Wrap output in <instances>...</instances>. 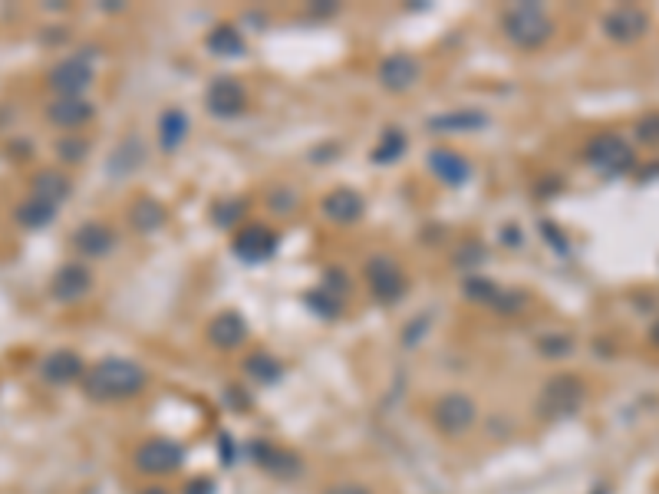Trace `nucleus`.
I'll return each instance as SVG.
<instances>
[{"mask_svg": "<svg viewBox=\"0 0 659 494\" xmlns=\"http://www.w3.org/2000/svg\"><path fill=\"white\" fill-rule=\"evenodd\" d=\"M149 382V372L133 360H123V356H109V360H99L93 370H87L83 376V392H87L93 402H125L139 396Z\"/></svg>", "mask_w": 659, "mask_h": 494, "instance_id": "1", "label": "nucleus"}, {"mask_svg": "<svg viewBox=\"0 0 659 494\" xmlns=\"http://www.w3.org/2000/svg\"><path fill=\"white\" fill-rule=\"evenodd\" d=\"M501 30L517 50H541L554 40V20L541 4H517L501 14Z\"/></svg>", "mask_w": 659, "mask_h": 494, "instance_id": "2", "label": "nucleus"}, {"mask_svg": "<svg viewBox=\"0 0 659 494\" xmlns=\"http://www.w3.org/2000/svg\"><path fill=\"white\" fill-rule=\"evenodd\" d=\"M583 159H587V165H590L597 175H603V178H620V175H630V171L636 169L633 145L617 133L593 135L590 142H587Z\"/></svg>", "mask_w": 659, "mask_h": 494, "instance_id": "3", "label": "nucleus"}, {"mask_svg": "<svg viewBox=\"0 0 659 494\" xmlns=\"http://www.w3.org/2000/svg\"><path fill=\"white\" fill-rule=\"evenodd\" d=\"M583 399H587V382L573 372H557L545 382L537 409L545 418H571L581 412Z\"/></svg>", "mask_w": 659, "mask_h": 494, "instance_id": "4", "label": "nucleus"}, {"mask_svg": "<svg viewBox=\"0 0 659 494\" xmlns=\"http://www.w3.org/2000/svg\"><path fill=\"white\" fill-rule=\"evenodd\" d=\"M96 79V67L87 53H73L53 63L47 73V86L57 93V99H83L89 86Z\"/></svg>", "mask_w": 659, "mask_h": 494, "instance_id": "5", "label": "nucleus"}, {"mask_svg": "<svg viewBox=\"0 0 659 494\" xmlns=\"http://www.w3.org/2000/svg\"><path fill=\"white\" fill-rule=\"evenodd\" d=\"M475 418H478V406L471 396H465V392H445V396L432 406V425L449 438L465 435V432L475 425Z\"/></svg>", "mask_w": 659, "mask_h": 494, "instance_id": "6", "label": "nucleus"}, {"mask_svg": "<svg viewBox=\"0 0 659 494\" xmlns=\"http://www.w3.org/2000/svg\"><path fill=\"white\" fill-rule=\"evenodd\" d=\"M603 33L607 40L620 43V47H630L636 40H643L650 33V14L636 4H620L603 14Z\"/></svg>", "mask_w": 659, "mask_h": 494, "instance_id": "7", "label": "nucleus"}, {"mask_svg": "<svg viewBox=\"0 0 659 494\" xmlns=\"http://www.w3.org/2000/svg\"><path fill=\"white\" fill-rule=\"evenodd\" d=\"M363 274L380 304H399L402 294H406V274L392 257H370Z\"/></svg>", "mask_w": 659, "mask_h": 494, "instance_id": "8", "label": "nucleus"}, {"mask_svg": "<svg viewBox=\"0 0 659 494\" xmlns=\"http://www.w3.org/2000/svg\"><path fill=\"white\" fill-rule=\"evenodd\" d=\"M185 462V452L178 442L172 438H149L142 445L135 448V468L145 471V475H169V471H178Z\"/></svg>", "mask_w": 659, "mask_h": 494, "instance_id": "9", "label": "nucleus"}, {"mask_svg": "<svg viewBox=\"0 0 659 494\" xmlns=\"http://www.w3.org/2000/svg\"><path fill=\"white\" fill-rule=\"evenodd\" d=\"M205 105L215 119H234L248 109V93L234 77H218L205 93Z\"/></svg>", "mask_w": 659, "mask_h": 494, "instance_id": "10", "label": "nucleus"}, {"mask_svg": "<svg viewBox=\"0 0 659 494\" xmlns=\"http://www.w3.org/2000/svg\"><path fill=\"white\" fill-rule=\"evenodd\" d=\"M89 290H93V270L87 264H77V261L57 267V274L50 277V294L59 304H77Z\"/></svg>", "mask_w": 659, "mask_h": 494, "instance_id": "11", "label": "nucleus"}, {"mask_svg": "<svg viewBox=\"0 0 659 494\" xmlns=\"http://www.w3.org/2000/svg\"><path fill=\"white\" fill-rule=\"evenodd\" d=\"M87 376V366L79 360V352L73 350H53L40 360V380L50 386H69Z\"/></svg>", "mask_w": 659, "mask_h": 494, "instance_id": "12", "label": "nucleus"}, {"mask_svg": "<svg viewBox=\"0 0 659 494\" xmlns=\"http://www.w3.org/2000/svg\"><path fill=\"white\" fill-rule=\"evenodd\" d=\"M422 67L419 59L409 57V53H392L380 63V83L389 89V93H406L412 86L419 83Z\"/></svg>", "mask_w": 659, "mask_h": 494, "instance_id": "13", "label": "nucleus"}, {"mask_svg": "<svg viewBox=\"0 0 659 494\" xmlns=\"http://www.w3.org/2000/svg\"><path fill=\"white\" fill-rule=\"evenodd\" d=\"M69 244H73L77 254L89 257V261H99V257H105L115 247V231L109 224H103V221H87V224H79L73 231Z\"/></svg>", "mask_w": 659, "mask_h": 494, "instance_id": "14", "label": "nucleus"}, {"mask_svg": "<svg viewBox=\"0 0 659 494\" xmlns=\"http://www.w3.org/2000/svg\"><path fill=\"white\" fill-rule=\"evenodd\" d=\"M274 251H278V234L270 228H264V224H251V228H244L238 238H234V254H238L241 261H248V264L268 261Z\"/></svg>", "mask_w": 659, "mask_h": 494, "instance_id": "15", "label": "nucleus"}, {"mask_svg": "<svg viewBox=\"0 0 659 494\" xmlns=\"http://www.w3.org/2000/svg\"><path fill=\"white\" fill-rule=\"evenodd\" d=\"M30 195L40 201H47L50 208H59L63 201L73 195V181L67 178V171L59 169H40L37 175H33V181H30Z\"/></svg>", "mask_w": 659, "mask_h": 494, "instance_id": "16", "label": "nucleus"}, {"mask_svg": "<svg viewBox=\"0 0 659 494\" xmlns=\"http://www.w3.org/2000/svg\"><path fill=\"white\" fill-rule=\"evenodd\" d=\"M429 169H432L435 178L445 181V185H455V188L471 178V162L465 159V155L452 152V149H432Z\"/></svg>", "mask_w": 659, "mask_h": 494, "instance_id": "17", "label": "nucleus"}, {"mask_svg": "<svg viewBox=\"0 0 659 494\" xmlns=\"http://www.w3.org/2000/svg\"><path fill=\"white\" fill-rule=\"evenodd\" d=\"M363 198L353 188H336L324 198V218L334 221V224H356L363 218Z\"/></svg>", "mask_w": 659, "mask_h": 494, "instance_id": "18", "label": "nucleus"}, {"mask_svg": "<svg viewBox=\"0 0 659 494\" xmlns=\"http://www.w3.org/2000/svg\"><path fill=\"white\" fill-rule=\"evenodd\" d=\"M93 115H96V105L89 103V99H53V103L47 105V119L57 125V129H63V133L87 125Z\"/></svg>", "mask_w": 659, "mask_h": 494, "instance_id": "19", "label": "nucleus"}, {"mask_svg": "<svg viewBox=\"0 0 659 494\" xmlns=\"http://www.w3.org/2000/svg\"><path fill=\"white\" fill-rule=\"evenodd\" d=\"M248 340V324L238 314H218L208 324V343L218 350H238L241 343Z\"/></svg>", "mask_w": 659, "mask_h": 494, "instance_id": "20", "label": "nucleus"}, {"mask_svg": "<svg viewBox=\"0 0 659 494\" xmlns=\"http://www.w3.org/2000/svg\"><path fill=\"white\" fill-rule=\"evenodd\" d=\"M485 125L488 115L478 113V109H452V113L429 119L432 133H475V129H485Z\"/></svg>", "mask_w": 659, "mask_h": 494, "instance_id": "21", "label": "nucleus"}, {"mask_svg": "<svg viewBox=\"0 0 659 494\" xmlns=\"http://www.w3.org/2000/svg\"><path fill=\"white\" fill-rule=\"evenodd\" d=\"M185 135H188V115H185V109H178V105L165 109L162 119H159V142H162L165 152L182 149Z\"/></svg>", "mask_w": 659, "mask_h": 494, "instance_id": "22", "label": "nucleus"}, {"mask_svg": "<svg viewBox=\"0 0 659 494\" xmlns=\"http://www.w3.org/2000/svg\"><path fill=\"white\" fill-rule=\"evenodd\" d=\"M57 218V208H50L47 201H40V198H23L14 208V221H17L20 228H27V231H40V228H47L50 221Z\"/></svg>", "mask_w": 659, "mask_h": 494, "instance_id": "23", "label": "nucleus"}, {"mask_svg": "<svg viewBox=\"0 0 659 494\" xmlns=\"http://www.w3.org/2000/svg\"><path fill=\"white\" fill-rule=\"evenodd\" d=\"M258 452H254V458H258L261 468H268L270 475L278 478H294L297 471H300V458L290 455V452H284V448H270V445H254Z\"/></svg>", "mask_w": 659, "mask_h": 494, "instance_id": "24", "label": "nucleus"}, {"mask_svg": "<svg viewBox=\"0 0 659 494\" xmlns=\"http://www.w3.org/2000/svg\"><path fill=\"white\" fill-rule=\"evenodd\" d=\"M129 224H133L135 231H142V234H152V231H159L165 224V208L152 198L133 201V208H129Z\"/></svg>", "mask_w": 659, "mask_h": 494, "instance_id": "25", "label": "nucleus"}, {"mask_svg": "<svg viewBox=\"0 0 659 494\" xmlns=\"http://www.w3.org/2000/svg\"><path fill=\"white\" fill-rule=\"evenodd\" d=\"M145 162V149H142V142L135 139V135H129L119 149L113 152V159H109V175H129V171H135L139 165Z\"/></svg>", "mask_w": 659, "mask_h": 494, "instance_id": "26", "label": "nucleus"}, {"mask_svg": "<svg viewBox=\"0 0 659 494\" xmlns=\"http://www.w3.org/2000/svg\"><path fill=\"white\" fill-rule=\"evenodd\" d=\"M208 50L215 57H241L244 53V37L234 27H215L208 33Z\"/></svg>", "mask_w": 659, "mask_h": 494, "instance_id": "27", "label": "nucleus"}, {"mask_svg": "<svg viewBox=\"0 0 659 494\" xmlns=\"http://www.w3.org/2000/svg\"><path fill=\"white\" fill-rule=\"evenodd\" d=\"M402 152H406V135H402L399 129H389V133L380 139V145L373 149V162L376 165H392Z\"/></svg>", "mask_w": 659, "mask_h": 494, "instance_id": "28", "label": "nucleus"}, {"mask_svg": "<svg viewBox=\"0 0 659 494\" xmlns=\"http://www.w3.org/2000/svg\"><path fill=\"white\" fill-rule=\"evenodd\" d=\"M244 370H248L251 380L258 382H274L280 380V362L270 356V352H254L248 362H244Z\"/></svg>", "mask_w": 659, "mask_h": 494, "instance_id": "29", "label": "nucleus"}, {"mask_svg": "<svg viewBox=\"0 0 659 494\" xmlns=\"http://www.w3.org/2000/svg\"><path fill=\"white\" fill-rule=\"evenodd\" d=\"M307 306H314L316 314L330 320V316H336L343 310V294L334 290V287H330V290H310V294H307Z\"/></svg>", "mask_w": 659, "mask_h": 494, "instance_id": "30", "label": "nucleus"}, {"mask_svg": "<svg viewBox=\"0 0 659 494\" xmlns=\"http://www.w3.org/2000/svg\"><path fill=\"white\" fill-rule=\"evenodd\" d=\"M633 139L646 149H659V113H646L633 125Z\"/></svg>", "mask_w": 659, "mask_h": 494, "instance_id": "31", "label": "nucleus"}, {"mask_svg": "<svg viewBox=\"0 0 659 494\" xmlns=\"http://www.w3.org/2000/svg\"><path fill=\"white\" fill-rule=\"evenodd\" d=\"M244 211H248L244 198L224 201V205H218V208H215V224H221V228H231V224H238V221L244 218Z\"/></svg>", "mask_w": 659, "mask_h": 494, "instance_id": "32", "label": "nucleus"}, {"mask_svg": "<svg viewBox=\"0 0 659 494\" xmlns=\"http://www.w3.org/2000/svg\"><path fill=\"white\" fill-rule=\"evenodd\" d=\"M57 155H59V162H83L87 142H83L79 135H67V139H59L57 142Z\"/></svg>", "mask_w": 659, "mask_h": 494, "instance_id": "33", "label": "nucleus"}, {"mask_svg": "<svg viewBox=\"0 0 659 494\" xmlns=\"http://www.w3.org/2000/svg\"><path fill=\"white\" fill-rule=\"evenodd\" d=\"M537 350L545 352V356H554V360H561V356H567V352L573 350V343H571V336L557 333V336H545V340L537 343Z\"/></svg>", "mask_w": 659, "mask_h": 494, "instance_id": "34", "label": "nucleus"}, {"mask_svg": "<svg viewBox=\"0 0 659 494\" xmlns=\"http://www.w3.org/2000/svg\"><path fill=\"white\" fill-rule=\"evenodd\" d=\"M215 488H211V481H198V485H188V491L185 494H211Z\"/></svg>", "mask_w": 659, "mask_h": 494, "instance_id": "35", "label": "nucleus"}, {"mask_svg": "<svg viewBox=\"0 0 659 494\" xmlns=\"http://www.w3.org/2000/svg\"><path fill=\"white\" fill-rule=\"evenodd\" d=\"M326 494H366L363 488H356V485H340V488H334V491H326Z\"/></svg>", "mask_w": 659, "mask_h": 494, "instance_id": "36", "label": "nucleus"}, {"mask_svg": "<svg viewBox=\"0 0 659 494\" xmlns=\"http://www.w3.org/2000/svg\"><path fill=\"white\" fill-rule=\"evenodd\" d=\"M650 340H653V346H656V350H659V320L650 326Z\"/></svg>", "mask_w": 659, "mask_h": 494, "instance_id": "37", "label": "nucleus"}, {"mask_svg": "<svg viewBox=\"0 0 659 494\" xmlns=\"http://www.w3.org/2000/svg\"><path fill=\"white\" fill-rule=\"evenodd\" d=\"M142 494H169V491H165V488H145Z\"/></svg>", "mask_w": 659, "mask_h": 494, "instance_id": "38", "label": "nucleus"}]
</instances>
